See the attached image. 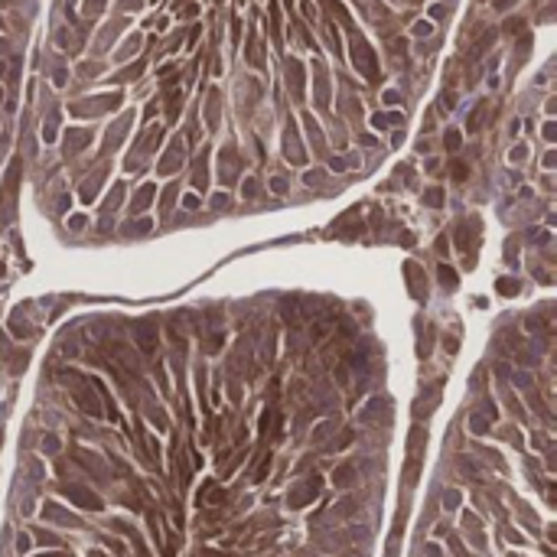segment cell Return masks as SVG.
<instances>
[{"label":"cell","instance_id":"obj_4","mask_svg":"<svg viewBox=\"0 0 557 557\" xmlns=\"http://www.w3.org/2000/svg\"><path fill=\"white\" fill-rule=\"evenodd\" d=\"M68 495V499L75 502V505H82V508H92V512H98L101 508V499L95 492H88V489H82V486H65V489H62Z\"/></svg>","mask_w":557,"mask_h":557},{"label":"cell","instance_id":"obj_7","mask_svg":"<svg viewBox=\"0 0 557 557\" xmlns=\"http://www.w3.org/2000/svg\"><path fill=\"white\" fill-rule=\"evenodd\" d=\"M499 293H505V297H515V290H518V284H515V280H499Z\"/></svg>","mask_w":557,"mask_h":557},{"label":"cell","instance_id":"obj_6","mask_svg":"<svg viewBox=\"0 0 557 557\" xmlns=\"http://www.w3.org/2000/svg\"><path fill=\"white\" fill-rule=\"evenodd\" d=\"M443 143H446V150H459V143H463V137H459V130H446Z\"/></svg>","mask_w":557,"mask_h":557},{"label":"cell","instance_id":"obj_14","mask_svg":"<svg viewBox=\"0 0 557 557\" xmlns=\"http://www.w3.org/2000/svg\"><path fill=\"white\" fill-rule=\"evenodd\" d=\"M49 557H68V554H49Z\"/></svg>","mask_w":557,"mask_h":557},{"label":"cell","instance_id":"obj_5","mask_svg":"<svg viewBox=\"0 0 557 557\" xmlns=\"http://www.w3.org/2000/svg\"><path fill=\"white\" fill-rule=\"evenodd\" d=\"M336 483H339V486L355 483V469H352V466H339V472H336Z\"/></svg>","mask_w":557,"mask_h":557},{"label":"cell","instance_id":"obj_13","mask_svg":"<svg viewBox=\"0 0 557 557\" xmlns=\"http://www.w3.org/2000/svg\"><path fill=\"white\" fill-rule=\"evenodd\" d=\"M274 192H287V183L284 180H274Z\"/></svg>","mask_w":557,"mask_h":557},{"label":"cell","instance_id":"obj_10","mask_svg":"<svg viewBox=\"0 0 557 557\" xmlns=\"http://www.w3.org/2000/svg\"><path fill=\"white\" fill-rule=\"evenodd\" d=\"M150 189H153V186H143V189L137 192V199H134V205H137V209H140V205H147V202H150Z\"/></svg>","mask_w":557,"mask_h":557},{"label":"cell","instance_id":"obj_9","mask_svg":"<svg viewBox=\"0 0 557 557\" xmlns=\"http://www.w3.org/2000/svg\"><path fill=\"white\" fill-rule=\"evenodd\" d=\"M450 173L456 176V180H466L469 176V170H466V163H459V160H453V167H450Z\"/></svg>","mask_w":557,"mask_h":557},{"label":"cell","instance_id":"obj_1","mask_svg":"<svg viewBox=\"0 0 557 557\" xmlns=\"http://www.w3.org/2000/svg\"><path fill=\"white\" fill-rule=\"evenodd\" d=\"M65 381L72 384V397H75V404H78L82 411H88L92 417L105 414L101 397H98V384H95L92 378H78V375H72V371H65Z\"/></svg>","mask_w":557,"mask_h":557},{"label":"cell","instance_id":"obj_2","mask_svg":"<svg viewBox=\"0 0 557 557\" xmlns=\"http://www.w3.org/2000/svg\"><path fill=\"white\" fill-rule=\"evenodd\" d=\"M134 339H137V349H140L143 355H153L156 346H160V339H156V326L150 320L134 323Z\"/></svg>","mask_w":557,"mask_h":557},{"label":"cell","instance_id":"obj_3","mask_svg":"<svg viewBox=\"0 0 557 557\" xmlns=\"http://www.w3.org/2000/svg\"><path fill=\"white\" fill-rule=\"evenodd\" d=\"M316 489H320V479H306V483H300V486H293L290 489V505L293 508H303V505H309V502L316 499Z\"/></svg>","mask_w":557,"mask_h":557},{"label":"cell","instance_id":"obj_12","mask_svg":"<svg viewBox=\"0 0 557 557\" xmlns=\"http://www.w3.org/2000/svg\"><path fill=\"white\" fill-rule=\"evenodd\" d=\"M414 33H417V36H427V33H430V23H417Z\"/></svg>","mask_w":557,"mask_h":557},{"label":"cell","instance_id":"obj_11","mask_svg":"<svg viewBox=\"0 0 557 557\" xmlns=\"http://www.w3.org/2000/svg\"><path fill=\"white\" fill-rule=\"evenodd\" d=\"M440 280H443V284L450 287V284H456V274H453L450 267H440Z\"/></svg>","mask_w":557,"mask_h":557},{"label":"cell","instance_id":"obj_8","mask_svg":"<svg viewBox=\"0 0 557 557\" xmlns=\"http://www.w3.org/2000/svg\"><path fill=\"white\" fill-rule=\"evenodd\" d=\"M424 202H427V205H443V192H440V189L424 192Z\"/></svg>","mask_w":557,"mask_h":557}]
</instances>
